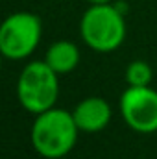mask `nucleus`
<instances>
[{
	"label": "nucleus",
	"instance_id": "423d86ee",
	"mask_svg": "<svg viewBox=\"0 0 157 159\" xmlns=\"http://www.w3.org/2000/svg\"><path fill=\"white\" fill-rule=\"evenodd\" d=\"M72 115H74V120L78 124L79 131L96 133V131H102L111 122L113 111H111V106L104 98L89 96L74 107Z\"/></svg>",
	"mask_w": 157,
	"mask_h": 159
},
{
	"label": "nucleus",
	"instance_id": "39448f33",
	"mask_svg": "<svg viewBox=\"0 0 157 159\" xmlns=\"http://www.w3.org/2000/svg\"><path fill=\"white\" fill-rule=\"evenodd\" d=\"M120 113L124 122L137 133L157 131V91L150 85H128L120 96Z\"/></svg>",
	"mask_w": 157,
	"mask_h": 159
},
{
	"label": "nucleus",
	"instance_id": "20e7f679",
	"mask_svg": "<svg viewBox=\"0 0 157 159\" xmlns=\"http://www.w3.org/2000/svg\"><path fill=\"white\" fill-rule=\"evenodd\" d=\"M43 34L41 19L34 13L19 11L0 26V52L7 59H26L37 48Z\"/></svg>",
	"mask_w": 157,
	"mask_h": 159
},
{
	"label": "nucleus",
	"instance_id": "7ed1b4c3",
	"mask_svg": "<svg viewBox=\"0 0 157 159\" xmlns=\"http://www.w3.org/2000/svg\"><path fill=\"white\" fill-rule=\"evenodd\" d=\"M57 72L46 61H32L26 65L17 81V96L20 106L34 115L48 111L56 106L59 94Z\"/></svg>",
	"mask_w": 157,
	"mask_h": 159
},
{
	"label": "nucleus",
	"instance_id": "0eeeda50",
	"mask_svg": "<svg viewBox=\"0 0 157 159\" xmlns=\"http://www.w3.org/2000/svg\"><path fill=\"white\" fill-rule=\"evenodd\" d=\"M44 61L52 70L57 74H69L72 72L79 63V50L70 41H56L48 46Z\"/></svg>",
	"mask_w": 157,
	"mask_h": 159
},
{
	"label": "nucleus",
	"instance_id": "f03ea898",
	"mask_svg": "<svg viewBox=\"0 0 157 159\" xmlns=\"http://www.w3.org/2000/svg\"><path fill=\"white\" fill-rule=\"evenodd\" d=\"M83 43L96 52H113L126 39L124 13L117 4H92L79 20Z\"/></svg>",
	"mask_w": 157,
	"mask_h": 159
},
{
	"label": "nucleus",
	"instance_id": "6e6552de",
	"mask_svg": "<svg viewBox=\"0 0 157 159\" xmlns=\"http://www.w3.org/2000/svg\"><path fill=\"white\" fill-rule=\"evenodd\" d=\"M152 67L142 61V59H137V61H131L126 69V81L128 85H133V87H144V85H150L152 81Z\"/></svg>",
	"mask_w": 157,
	"mask_h": 159
},
{
	"label": "nucleus",
	"instance_id": "1a4fd4ad",
	"mask_svg": "<svg viewBox=\"0 0 157 159\" xmlns=\"http://www.w3.org/2000/svg\"><path fill=\"white\" fill-rule=\"evenodd\" d=\"M89 4H109L111 0H87Z\"/></svg>",
	"mask_w": 157,
	"mask_h": 159
},
{
	"label": "nucleus",
	"instance_id": "f257e3e1",
	"mask_svg": "<svg viewBox=\"0 0 157 159\" xmlns=\"http://www.w3.org/2000/svg\"><path fill=\"white\" fill-rule=\"evenodd\" d=\"M78 124L72 111L52 107L35 115L32 126V144L44 159L65 157L78 141Z\"/></svg>",
	"mask_w": 157,
	"mask_h": 159
}]
</instances>
